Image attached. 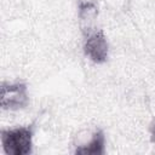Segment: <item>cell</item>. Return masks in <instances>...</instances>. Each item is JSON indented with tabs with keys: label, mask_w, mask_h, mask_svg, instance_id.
I'll list each match as a JSON object with an SVG mask.
<instances>
[{
	"label": "cell",
	"mask_w": 155,
	"mask_h": 155,
	"mask_svg": "<svg viewBox=\"0 0 155 155\" xmlns=\"http://www.w3.org/2000/svg\"><path fill=\"white\" fill-rule=\"evenodd\" d=\"M75 154L82 155H104L105 154V134L103 130H96L87 144L80 145L74 150Z\"/></svg>",
	"instance_id": "4"
},
{
	"label": "cell",
	"mask_w": 155,
	"mask_h": 155,
	"mask_svg": "<svg viewBox=\"0 0 155 155\" xmlns=\"http://www.w3.org/2000/svg\"><path fill=\"white\" fill-rule=\"evenodd\" d=\"M97 15H98V8L94 2L81 1L79 4V18L82 23L87 21H93V18H96Z\"/></svg>",
	"instance_id": "5"
},
{
	"label": "cell",
	"mask_w": 155,
	"mask_h": 155,
	"mask_svg": "<svg viewBox=\"0 0 155 155\" xmlns=\"http://www.w3.org/2000/svg\"><path fill=\"white\" fill-rule=\"evenodd\" d=\"M84 53L97 64H102L108 59L109 45L102 29L87 31L84 41Z\"/></svg>",
	"instance_id": "3"
},
{
	"label": "cell",
	"mask_w": 155,
	"mask_h": 155,
	"mask_svg": "<svg viewBox=\"0 0 155 155\" xmlns=\"http://www.w3.org/2000/svg\"><path fill=\"white\" fill-rule=\"evenodd\" d=\"M0 91V104L4 110H19L25 108L29 103L25 82H2Z\"/></svg>",
	"instance_id": "2"
},
{
	"label": "cell",
	"mask_w": 155,
	"mask_h": 155,
	"mask_svg": "<svg viewBox=\"0 0 155 155\" xmlns=\"http://www.w3.org/2000/svg\"><path fill=\"white\" fill-rule=\"evenodd\" d=\"M35 125L21 126L1 131L2 149L7 155H28L33 153Z\"/></svg>",
	"instance_id": "1"
},
{
	"label": "cell",
	"mask_w": 155,
	"mask_h": 155,
	"mask_svg": "<svg viewBox=\"0 0 155 155\" xmlns=\"http://www.w3.org/2000/svg\"><path fill=\"white\" fill-rule=\"evenodd\" d=\"M149 132H150V140L153 144H155V121H153L149 126Z\"/></svg>",
	"instance_id": "6"
}]
</instances>
